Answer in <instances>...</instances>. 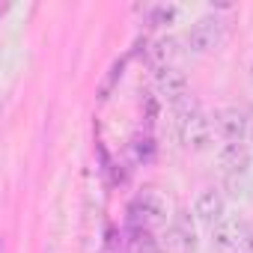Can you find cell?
Segmentation results:
<instances>
[{"label": "cell", "mask_w": 253, "mask_h": 253, "mask_svg": "<svg viewBox=\"0 0 253 253\" xmlns=\"http://www.w3.org/2000/svg\"><path fill=\"white\" fill-rule=\"evenodd\" d=\"M176 131L182 146L191 152H206L214 143V122L188 98L176 104Z\"/></svg>", "instance_id": "cell-1"}, {"label": "cell", "mask_w": 253, "mask_h": 253, "mask_svg": "<svg viewBox=\"0 0 253 253\" xmlns=\"http://www.w3.org/2000/svg\"><path fill=\"white\" fill-rule=\"evenodd\" d=\"M164 247L170 253H194L197 250V226L188 211H179L164 232Z\"/></svg>", "instance_id": "cell-2"}, {"label": "cell", "mask_w": 253, "mask_h": 253, "mask_svg": "<svg viewBox=\"0 0 253 253\" xmlns=\"http://www.w3.org/2000/svg\"><path fill=\"white\" fill-rule=\"evenodd\" d=\"M220 39H223V27H220V21L211 18V15L197 18V21L191 24V30H188V48H191L194 54H209V51H214V48L220 45Z\"/></svg>", "instance_id": "cell-3"}, {"label": "cell", "mask_w": 253, "mask_h": 253, "mask_svg": "<svg viewBox=\"0 0 253 253\" xmlns=\"http://www.w3.org/2000/svg\"><path fill=\"white\" fill-rule=\"evenodd\" d=\"M247 232H250V226L241 217H223L217 226H211V244L223 253H238Z\"/></svg>", "instance_id": "cell-4"}, {"label": "cell", "mask_w": 253, "mask_h": 253, "mask_svg": "<svg viewBox=\"0 0 253 253\" xmlns=\"http://www.w3.org/2000/svg\"><path fill=\"white\" fill-rule=\"evenodd\" d=\"M214 125H217V131L226 137V143L250 137V113L241 110V107H220L214 113Z\"/></svg>", "instance_id": "cell-5"}, {"label": "cell", "mask_w": 253, "mask_h": 253, "mask_svg": "<svg viewBox=\"0 0 253 253\" xmlns=\"http://www.w3.org/2000/svg\"><path fill=\"white\" fill-rule=\"evenodd\" d=\"M217 164L226 176L232 173H250L253 167V149L247 140H232V143H223L217 149Z\"/></svg>", "instance_id": "cell-6"}, {"label": "cell", "mask_w": 253, "mask_h": 253, "mask_svg": "<svg viewBox=\"0 0 253 253\" xmlns=\"http://www.w3.org/2000/svg\"><path fill=\"white\" fill-rule=\"evenodd\" d=\"M194 217L206 226H217L223 217H226V197L214 188H206L197 194L194 200Z\"/></svg>", "instance_id": "cell-7"}, {"label": "cell", "mask_w": 253, "mask_h": 253, "mask_svg": "<svg viewBox=\"0 0 253 253\" xmlns=\"http://www.w3.org/2000/svg\"><path fill=\"white\" fill-rule=\"evenodd\" d=\"M155 89H158V95H164L167 101L179 104V101L188 98V78H185V72H179L176 66H173V69H158V75H155Z\"/></svg>", "instance_id": "cell-8"}, {"label": "cell", "mask_w": 253, "mask_h": 253, "mask_svg": "<svg viewBox=\"0 0 253 253\" xmlns=\"http://www.w3.org/2000/svg\"><path fill=\"white\" fill-rule=\"evenodd\" d=\"M134 209L140 211L143 223H167V217H170V203H167V200L161 197V191H155V188H146V191L137 197Z\"/></svg>", "instance_id": "cell-9"}, {"label": "cell", "mask_w": 253, "mask_h": 253, "mask_svg": "<svg viewBox=\"0 0 253 253\" xmlns=\"http://www.w3.org/2000/svg\"><path fill=\"white\" fill-rule=\"evenodd\" d=\"M149 54H152V60H155L158 69H173L176 60L182 57V42L176 36H161V39L152 42V51Z\"/></svg>", "instance_id": "cell-10"}, {"label": "cell", "mask_w": 253, "mask_h": 253, "mask_svg": "<svg viewBox=\"0 0 253 253\" xmlns=\"http://www.w3.org/2000/svg\"><path fill=\"white\" fill-rule=\"evenodd\" d=\"M226 194L232 200H250L253 197V179H250V173H232V176H226Z\"/></svg>", "instance_id": "cell-11"}, {"label": "cell", "mask_w": 253, "mask_h": 253, "mask_svg": "<svg viewBox=\"0 0 253 253\" xmlns=\"http://www.w3.org/2000/svg\"><path fill=\"white\" fill-rule=\"evenodd\" d=\"M250 81H253V60H250Z\"/></svg>", "instance_id": "cell-12"}]
</instances>
